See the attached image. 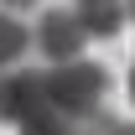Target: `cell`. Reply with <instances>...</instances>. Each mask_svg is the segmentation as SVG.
<instances>
[{"instance_id": "obj_3", "label": "cell", "mask_w": 135, "mask_h": 135, "mask_svg": "<svg viewBox=\"0 0 135 135\" xmlns=\"http://www.w3.org/2000/svg\"><path fill=\"white\" fill-rule=\"evenodd\" d=\"M83 26H78V16L73 11H47V16L36 21L31 31V47L42 52V62H68V57H78L83 52Z\"/></svg>"}, {"instance_id": "obj_2", "label": "cell", "mask_w": 135, "mask_h": 135, "mask_svg": "<svg viewBox=\"0 0 135 135\" xmlns=\"http://www.w3.org/2000/svg\"><path fill=\"white\" fill-rule=\"evenodd\" d=\"M47 114V104H42V68H0V119L5 125H26V119Z\"/></svg>"}, {"instance_id": "obj_4", "label": "cell", "mask_w": 135, "mask_h": 135, "mask_svg": "<svg viewBox=\"0 0 135 135\" xmlns=\"http://www.w3.org/2000/svg\"><path fill=\"white\" fill-rule=\"evenodd\" d=\"M114 130V114L109 109H99V114L88 119H57V114H36L21 125V135H109Z\"/></svg>"}, {"instance_id": "obj_8", "label": "cell", "mask_w": 135, "mask_h": 135, "mask_svg": "<svg viewBox=\"0 0 135 135\" xmlns=\"http://www.w3.org/2000/svg\"><path fill=\"white\" fill-rule=\"evenodd\" d=\"M130 104H135V68H130Z\"/></svg>"}, {"instance_id": "obj_6", "label": "cell", "mask_w": 135, "mask_h": 135, "mask_svg": "<svg viewBox=\"0 0 135 135\" xmlns=\"http://www.w3.org/2000/svg\"><path fill=\"white\" fill-rule=\"evenodd\" d=\"M31 5H42V0H0V11H5V16H16V11H31Z\"/></svg>"}, {"instance_id": "obj_7", "label": "cell", "mask_w": 135, "mask_h": 135, "mask_svg": "<svg viewBox=\"0 0 135 135\" xmlns=\"http://www.w3.org/2000/svg\"><path fill=\"white\" fill-rule=\"evenodd\" d=\"M125 21H135V0H125Z\"/></svg>"}, {"instance_id": "obj_1", "label": "cell", "mask_w": 135, "mask_h": 135, "mask_svg": "<svg viewBox=\"0 0 135 135\" xmlns=\"http://www.w3.org/2000/svg\"><path fill=\"white\" fill-rule=\"evenodd\" d=\"M104 94H109V73H104L99 62L68 57V62H47L42 68V104H47V114H57V119L99 114Z\"/></svg>"}, {"instance_id": "obj_5", "label": "cell", "mask_w": 135, "mask_h": 135, "mask_svg": "<svg viewBox=\"0 0 135 135\" xmlns=\"http://www.w3.org/2000/svg\"><path fill=\"white\" fill-rule=\"evenodd\" d=\"M78 26L83 36H114L125 26V0H78Z\"/></svg>"}]
</instances>
